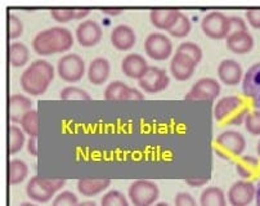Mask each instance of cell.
Instances as JSON below:
<instances>
[{
  "instance_id": "32",
  "label": "cell",
  "mask_w": 260,
  "mask_h": 206,
  "mask_svg": "<svg viewBox=\"0 0 260 206\" xmlns=\"http://www.w3.org/2000/svg\"><path fill=\"white\" fill-rule=\"evenodd\" d=\"M101 206H130V203L124 193L117 190H111L102 196Z\"/></svg>"
},
{
  "instance_id": "26",
  "label": "cell",
  "mask_w": 260,
  "mask_h": 206,
  "mask_svg": "<svg viewBox=\"0 0 260 206\" xmlns=\"http://www.w3.org/2000/svg\"><path fill=\"white\" fill-rule=\"evenodd\" d=\"M30 61V50L23 43L12 42L8 47V62L12 67L20 68Z\"/></svg>"
},
{
  "instance_id": "2",
  "label": "cell",
  "mask_w": 260,
  "mask_h": 206,
  "mask_svg": "<svg viewBox=\"0 0 260 206\" xmlns=\"http://www.w3.org/2000/svg\"><path fill=\"white\" fill-rule=\"evenodd\" d=\"M55 75L54 67L45 59L34 61L27 68H25L20 78L21 88L25 93L39 97L43 95L49 88Z\"/></svg>"
},
{
  "instance_id": "25",
  "label": "cell",
  "mask_w": 260,
  "mask_h": 206,
  "mask_svg": "<svg viewBox=\"0 0 260 206\" xmlns=\"http://www.w3.org/2000/svg\"><path fill=\"white\" fill-rule=\"evenodd\" d=\"M236 171L245 181H250L260 173V160L251 155H245L236 162Z\"/></svg>"
},
{
  "instance_id": "4",
  "label": "cell",
  "mask_w": 260,
  "mask_h": 206,
  "mask_svg": "<svg viewBox=\"0 0 260 206\" xmlns=\"http://www.w3.org/2000/svg\"><path fill=\"white\" fill-rule=\"evenodd\" d=\"M66 181L62 178H45L34 176L26 186V193L34 202L45 203L53 198L55 192L63 188Z\"/></svg>"
},
{
  "instance_id": "29",
  "label": "cell",
  "mask_w": 260,
  "mask_h": 206,
  "mask_svg": "<svg viewBox=\"0 0 260 206\" xmlns=\"http://www.w3.org/2000/svg\"><path fill=\"white\" fill-rule=\"evenodd\" d=\"M26 142V136L22 129L17 125H9L8 128V153L16 155L23 148Z\"/></svg>"
},
{
  "instance_id": "46",
  "label": "cell",
  "mask_w": 260,
  "mask_h": 206,
  "mask_svg": "<svg viewBox=\"0 0 260 206\" xmlns=\"http://www.w3.org/2000/svg\"><path fill=\"white\" fill-rule=\"evenodd\" d=\"M255 201H256V206H260V181L256 184V195H255Z\"/></svg>"
},
{
  "instance_id": "1",
  "label": "cell",
  "mask_w": 260,
  "mask_h": 206,
  "mask_svg": "<svg viewBox=\"0 0 260 206\" xmlns=\"http://www.w3.org/2000/svg\"><path fill=\"white\" fill-rule=\"evenodd\" d=\"M74 45V35L64 27H52L43 30L32 39V49L38 56H52L64 53Z\"/></svg>"
},
{
  "instance_id": "35",
  "label": "cell",
  "mask_w": 260,
  "mask_h": 206,
  "mask_svg": "<svg viewBox=\"0 0 260 206\" xmlns=\"http://www.w3.org/2000/svg\"><path fill=\"white\" fill-rule=\"evenodd\" d=\"M23 22L18 16L13 13L8 14V38L9 40H16L23 33Z\"/></svg>"
},
{
  "instance_id": "10",
  "label": "cell",
  "mask_w": 260,
  "mask_h": 206,
  "mask_svg": "<svg viewBox=\"0 0 260 206\" xmlns=\"http://www.w3.org/2000/svg\"><path fill=\"white\" fill-rule=\"evenodd\" d=\"M170 79L164 68L150 66L143 76L138 80L139 87L148 94H157L169 87Z\"/></svg>"
},
{
  "instance_id": "17",
  "label": "cell",
  "mask_w": 260,
  "mask_h": 206,
  "mask_svg": "<svg viewBox=\"0 0 260 206\" xmlns=\"http://www.w3.org/2000/svg\"><path fill=\"white\" fill-rule=\"evenodd\" d=\"M218 76L223 84L228 87H236L242 83L244 79L242 66L235 59H224L218 66Z\"/></svg>"
},
{
  "instance_id": "23",
  "label": "cell",
  "mask_w": 260,
  "mask_h": 206,
  "mask_svg": "<svg viewBox=\"0 0 260 206\" xmlns=\"http://www.w3.org/2000/svg\"><path fill=\"white\" fill-rule=\"evenodd\" d=\"M110 62L103 57H97L89 63L88 71V80L90 81L93 85H102L107 81L108 76H110Z\"/></svg>"
},
{
  "instance_id": "44",
  "label": "cell",
  "mask_w": 260,
  "mask_h": 206,
  "mask_svg": "<svg viewBox=\"0 0 260 206\" xmlns=\"http://www.w3.org/2000/svg\"><path fill=\"white\" fill-rule=\"evenodd\" d=\"M89 14H90L89 8H74V20H84Z\"/></svg>"
},
{
  "instance_id": "31",
  "label": "cell",
  "mask_w": 260,
  "mask_h": 206,
  "mask_svg": "<svg viewBox=\"0 0 260 206\" xmlns=\"http://www.w3.org/2000/svg\"><path fill=\"white\" fill-rule=\"evenodd\" d=\"M191 30H192L191 20H189L187 14L180 12L177 22L174 23V26H173L168 32H169V35H172V37L174 38H185V37H188Z\"/></svg>"
},
{
  "instance_id": "15",
  "label": "cell",
  "mask_w": 260,
  "mask_h": 206,
  "mask_svg": "<svg viewBox=\"0 0 260 206\" xmlns=\"http://www.w3.org/2000/svg\"><path fill=\"white\" fill-rule=\"evenodd\" d=\"M196 67L197 63L193 59L180 53V52H175L172 61H170V73L179 81H185L191 79L193 76Z\"/></svg>"
},
{
  "instance_id": "45",
  "label": "cell",
  "mask_w": 260,
  "mask_h": 206,
  "mask_svg": "<svg viewBox=\"0 0 260 206\" xmlns=\"http://www.w3.org/2000/svg\"><path fill=\"white\" fill-rule=\"evenodd\" d=\"M124 9L122 8H116V7H105V8H101V12L103 14H107V16H119L122 13Z\"/></svg>"
},
{
  "instance_id": "14",
  "label": "cell",
  "mask_w": 260,
  "mask_h": 206,
  "mask_svg": "<svg viewBox=\"0 0 260 206\" xmlns=\"http://www.w3.org/2000/svg\"><path fill=\"white\" fill-rule=\"evenodd\" d=\"M76 42L81 45V47L90 48L97 45L102 39V28L98 25L95 21L86 20L79 23L76 27Z\"/></svg>"
},
{
  "instance_id": "12",
  "label": "cell",
  "mask_w": 260,
  "mask_h": 206,
  "mask_svg": "<svg viewBox=\"0 0 260 206\" xmlns=\"http://www.w3.org/2000/svg\"><path fill=\"white\" fill-rule=\"evenodd\" d=\"M220 83L214 78L199 79L193 84L185 99L189 100H215L220 95Z\"/></svg>"
},
{
  "instance_id": "7",
  "label": "cell",
  "mask_w": 260,
  "mask_h": 206,
  "mask_svg": "<svg viewBox=\"0 0 260 206\" xmlns=\"http://www.w3.org/2000/svg\"><path fill=\"white\" fill-rule=\"evenodd\" d=\"M57 73L66 83H78L85 75V62L79 54H64L59 58Z\"/></svg>"
},
{
  "instance_id": "13",
  "label": "cell",
  "mask_w": 260,
  "mask_h": 206,
  "mask_svg": "<svg viewBox=\"0 0 260 206\" xmlns=\"http://www.w3.org/2000/svg\"><path fill=\"white\" fill-rule=\"evenodd\" d=\"M242 93L260 110V62L249 67L242 79Z\"/></svg>"
},
{
  "instance_id": "5",
  "label": "cell",
  "mask_w": 260,
  "mask_h": 206,
  "mask_svg": "<svg viewBox=\"0 0 260 206\" xmlns=\"http://www.w3.org/2000/svg\"><path fill=\"white\" fill-rule=\"evenodd\" d=\"M246 148V140L236 130H225L215 138V152L220 159L240 157Z\"/></svg>"
},
{
  "instance_id": "22",
  "label": "cell",
  "mask_w": 260,
  "mask_h": 206,
  "mask_svg": "<svg viewBox=\"0 0 260 206\" xmlns=\"http://www.w3.org/2000/svg\"><path fill=\"white\" fill-rule=\"evenodd\" d=\"M227 48L235 54H246L254 48V38L249 31L230 33L227 37Z\"/></svg>"
},
{
  "instance_id": "42",
  "label": "cell",
  "mask_w": 260,
  "mask_h": 206,
  "mask_svg": "<svg viewBox=\"0 0 260 206\" xmlns=\"http://www.w3.org/2000/svg\"><path fill=\"white\" fill-rule=\"evenodd\" d=\"M208 182H209V177H192V178L185 179V183L188 184L189 187H193V188L205 186Z\"/></svg>"
},
{
  "instance_id": "50",
  "label": "cell",
  "mask_w": 260,
  "mask_h": 206,
  "mask_svg": "<svg viewBox=\"0 0 260 206\" xmlns=\"http://www.w3.org/2000/svg\"><path fill=\"white\" fill-rule=\"evenodd\" d=\"M256 150H257V155H259V157H260V141H259V142H257Z\"/></svg>"
},
{
  "instance_id": "30",
  "label": "cell",
  "mask_w": 260,
  "mask_h": 206,
  "mask_svg": "<svg viewBox=\"0 0 260 206\" xmlns=\"http://www.w3.org/2000/svg\"><path fill=\"white\" fill-rule=\"evenodd\" d=\"M21 129L23 130V133L27 134L30 138H38V134H39V114L36 110H31L30 112L23 116V119L21 120Z\"/></svg>"
},
{
  "instance_id": "36",
  "label": "cell",
  "mask_w": 260,
  "mask_h": 206,
  "mask_svg": "<svg viewBox=\"0 0 260 206\" xmlns=\"http://www.w3.org/2000/svg\"><path fill=\"white\" fill-rule=\"evenodd\" d=\"M245 128L251 135L260 136V110L249 111L244 121Z\"/></svg>"
},
{
  "instance_id": "39",
  "label": "cell",
  "mask_w": 260,
  "mask_h": 206,
  "mask_svg": "<svg viewBox=\"0 0 260 206\" xmlns=\"http://www.w3.org/2000/svg\"><path fill=\"white\" fill-rule=\"evenodd\" d=\"M174 206H199L193 196L188 192L177 193L174 198Z\"/></svg>"
},
{
  "instance_id": "33",
  "label": "cell",
  "mask_w": 260,
  "mask_h": 206,
  "mask_svg": "<svg viewBox=\"0 0 260 206\" xmlns=\"http://www.w3.org/2000/svg\"><path fill=\"white\" fill-rule=\"evenodd\" d=\"M59 97L63 100H90L91 97L88 92L78 87H70L63 88L59 93Z\"/></svg>"
},
{
  "instance_id": "37",
  "label": "cell",
  "mask_w": 260,
  "mask_h": 206,
  "mask_svg": "<svg viewBox=\"0 0 260 206\" xmlns=\"http://www.w3.org/2000/svg\"><path fill=\"white\" fill-rule=\"evenodd\" d=\"M79 200L76 195L71 191H63L58 193L53 200L52 206H78Z\"/></svg>"
},
{
  "instance_id": "47",
  "label": "cell",
  "mask_w": 260,
  "mask_h": 206,
  "mask_svg": "<svg viewBox=\"0 0 260 206\" xmlns=\"http://www.w3.org/2000/svg\"><path fill=\"white\" fill-rule=\"evenodd\" d=\"M78 206H97L94 201H84V202H79Z\"/></svg>"
},
{
  "instance_id": "43",
  "label": "cell",
  "mask_w": 260,
  "mask_h": 206,
  "mask_svg": "<svg viewBox=\"0 0 260 206\" xmlns=\"http://www.w3.org/2000/svg\"><path fill=\"white\" fill-rule=\"evenodd\" d=\"M26 147H27V151L31 156H38V138H28Z\"/></svg>"
},
{
  "instance_id": "8",
  "label": "cell",
  "mask_w": 260,
  "mask_h": 206,
  "mask_svg": "<svg viewBox=\"0 0 260 206\" xmlns=\"http://www.w3.org/2000/svg\"><path fill=\"white\" fill-rule=\"evenodd\" d=\"M201 28L210 39H227L230 35V17L221 12H209L201 21Z\"/></svg>"
},
{
  "instance_id": "18",
  "label": "cell",
  "mask_w": 260,
  "mask_h": 206,
  "mask_svg": "<svg viewBox=\"0 0 260 206\" xmlns=\"http://www.w3.org/2000/svg\"><path fill=\"white\" fill-rule=\"evenodd\" d=\"M32 110V100L23 94H12L8 99V117L11 123L20 124L27 112Z\"/></svg>"
},
{
  "instance_id": "19",
  "label": "cell",
  "mask_w": 260,
  "mask_h": 206,
  "mask_svg": "<svg viewBox=\"0 0 260 206\" xmlns=\"http://www.w3.org/2000/svg\"><path fill=\"white\" fill-rule=\"evenodd\" d=\"M148 63L146 58L138 53H129L122 58L121 70L125 74V76L130 79H139L146 74L148 70Z\"/></svg>"
},
{
  "instance_id": "24",
  "label": "cell",
  "mask_w": 260,
  "mask_h": 206,
  "mask_svg": "<svg viewBox=\"0 0 260 206\" xmlns=\"http://www.w3.org/2000/svg\"><path fill=\"white\" fill-rule=\"evenodd\" d=\"M111 179L107 178H81L78 181V191L85 197H94L110 187Z\"/></svg>"
},
{
  "instance_id": "40",
  "label": "cell",
  "mask_w": 260,
  "mask_h": 206,
  "mask_svg": "<svg viewBox=\"0 0 260 206\" xmlns=\"http://www.w3.org/2000/svg\"><path fill=\"white\" fill-rule=\"evenodd\" d=\"M241 31H247L246 22L241 17L231 16L230 17V33L241 32Z\"/></svg>"
},
{
  "instance_id": "38",
  "label": "cell",
  "mask_w": 260,
  "mask_h": 206,
  "mask_svg": "<svg viewBox=\"0 0 260 206\" xmlns=\"http://www.w3.org/2000/svg\"><path fill=\"white\" fill-rule=\"evenodd\" d=\"M53 20L59 23H67L74 21V8H53L50 9Z\"/></svg>"
},
{
  "instance_id": "11",
  "label": "cell",
  "mask_w": 260,
  "mask_h": 206,
  "mask_svg": "<svg viewBox=\"0 0 260 206\" xmlns=\"http://www.w3.org/2000/svg\"><path fill=\"white\" fill-rule=\"evenodd\" d=\"M255 195L256 186L251 181L240 179L230 187L227 200L231 206H249L255 200Z\"/></svg>"
},
{
  "instance_id": "3",
  "label": "cell",
  "mask_w": 260,
  "mask_h": 206,
  "mask_svg": "<svg viewBox=\"0 0 260 206\" xmlns=\"http://www.w3.org/2000/svg\"><path fill=\"white\" fill-rule=\"evenodd\" d=\"M249 114V107L237 95H227L218 100L214 107V116L223 125L238 126L244 123Z\"/></svg>"
},
{
  "instance_id": "16",
  "label": "cell",
  "mask_w": 260,
  "mask_h": 206,
  "mask_svg": "<svg viewBox=\"0 0 260 206\" xmlns=\"http://www.w3.org/2000/svg\"><path fill=\"white\" fill-rule=\"evenodd\" d=\"M103 97L107 100L143 99L144 95L138 89L129 87L122 81H112L106 87Z\"/></svg>"
},
{
  "instance_id": "20",
  "label": "cell",
  "mask_w": 260,
  "mask_h": 206,
  "mask_svg": "<svg viewBox=\"0 0 260 206\" xmlns=\"http://www.w3.org/2000/svg\"><path fill=\"white\" fill-rule=\"evenodd\" d=\"M137 35L134 30L127 25H117L111 31V43L117 50L126 52L136 45Z\"/></svg>"
},
{
  "instance_id": "28",
  "label": "cell",
  "mask_w": 260,
  "mask_h": 206,
  "mask_svg": "<svg viewBox=\"0 0 260 206\" xmlns=\"http://www.w3.org/2000/svg\"><path fill=\"white\" fill-rule=\"evenodd\" d=\"M28 176V166L20 159H13L8 162V182L11 186L21 184Z\"/></svg>"
},
{
  "instance_id": "48",
  "label": "cell",
  "mask_w": 260,
  "mask_h": 206,
  "mask_svg": "<svg viewBox=\"0 0 260 206\" xmlns=\"http://www.w3.org/2000/svg\"><path fill=\"white\" fill-rule=\"evenodd\" d=\"M20 206H38V205H36V203H32V202H23V203H21Z\"/></svg>"
},
{
  "instance_id": "41",
  "label": "cell",
  "mask_w": 260,
  "mask_h": 206,
  "mask_svg": "<svg viewBox=\"0 0 260 206\" xmlns=\"http://www.w3.org/2000/svg\"><path fill=\"white\" fill-rule=\"evenodd\" d=\"M245 16H246V20L249 21V23L252 27L260 28V8L247 9Z\"/></svg>"
},
{
  "instance_id": "9",
  "label": "cell",
  "mask_w": 260,
  "mask_h": 206,
  "mask_svg": "<svg viewBox=\"0 0 260 206\" xmlns=\"http://www.w3.org/2000/svg\"><path fill=\"white\" fill-rule=\"evenodd\" d=\"M144 50L155 61H166L173 53V43L162 32H152L144 40Z\"/></svg>"
},
{
  "instance_id": "6",
  "label": "cell",
  "mask_w": 260,
  "mask_h": 206,
  "mask_svg": "<svg viewBox=\"0 0 260 206\" xmlns=\"http://www.w3.org/2000/svg\"><path fill=\"white\" fill-rule=\"evenodd\" d=\"M127 197L133 206H153L160 197V188L155 182L138 179L129 186Z\"/></svg>"
},
{
  "instance_id": "34",
  "label": "cell",
  "mask_w": 260,
  "mask_h": 206,
  "mask_svg": "<svg viewBox=\"0 0 260 206\" xmlns=\"http://www.w3.org/2000/svg\"><path fill=\"white\" fill-rule=\"evenodd\" d=\"M177 52H180V53L188 56L189 58L193 59L197 64L201 62L202 59V50L200 48V45H197L196 43L193 42H184L178 47Z\"/></svg>"
},
{
  "instance_id": "27",
  "label": "cell",
  "mask_w": 260,
  "mask_h": 206,
  "mask_svg": "<svg viewBox=\"0 0 260 206\" xmlns=\"http://www.w3.org/2000/svg\"><path fill=\"white\" fill-rule=\"evenodd\" d=\"M227 195L219 187H206L200 196V206H227Z\"/></svg>"
},
{
  "instance_id": "21",
  "label": "cell",
  "mask_w": 260,
  "mask_h": 206,
  "mask_svg": "<svg viewBox=\"0 0 260 206\" xmlns=\"http://www.w3.org/2000/svg\"><path fill=\"white\" fill-rule=\"evenodd\" d=\"M180 11L175 8H155L150 12V20L158 30L169 31L177 22Z\"/></svg>"
},
{
  "instance_id": "49",
  "label": "cell",
  "mask_w": 260,
  "mask_h": 206,
  "mask_svg": "<svg viewBox=\"0 0 260 206\" xmlns=\"http://www.w3.org/2000/svg\"><path fill=\"white\" fill-rule=\"evenodd\" d=\"M153 206H170V205H169V203H166V202H156Z\"/></svg>"
}]
</instances>
